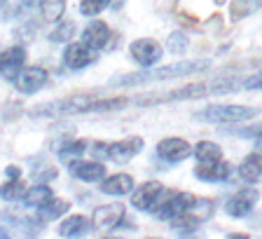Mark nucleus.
Returning <instances> with one entry per match:
<instances>
[{
    "label": "nucleus",
    "instance_id": "f257e3e1",
    "mask_svg": "<svg viewBox=\"0 0 262 239\" xmlns=\"http://www.w3.org/2000/svg\"><path fill=\"white\" fill-rule=\"evenodd\" d=\"M236 82L234 80H213V82H202V85H190V87L176 89L171 94H150V96H138L134 98V104H162V101H180V98H199L206 94H225V92H234Z\"/></svg>",
    "mask_w": 262,
    "mask_h": 239
},
{
    "label": "nucleus",
    "instance_id": "f03ea898",
    "mask_svg": "<svg viewBox=\"0 0 262 239\" xmlns=\"http://www.w3.org/2000/svg\"><path fill=\"white\" fill-rule=\"evenodd\" d=\"M211 68L208 61H183L176 66H166L159 71H150V73H134V75H124L117 77L115 85L120 87H129V85H141V82H152V80H171V77H180V75H190V73H202Z\"/></svg>",
    "mask_w": 262,
    "mask_h": 239
},
{
    "label": "nucleus",
    "instance_id": "7ed1b4c3",
    "mask_svg": "<svg viewBox=\"0 0 262 239\" xmlns=\"http://www.w3.org/2000/svg\"><path fill=\"white\" fill-rule=\"evenodd\" d=\"M260 113L257 108H246V106H211V108L202 110L199 117L211 120V122H244L251 120Z\"/></svg>",
    "mask_w": 262,
    "mask_h": 239
},
{
    "label": "nucleus",
    "instance_id": "20e7f679",
    "mask_svg": "<svg viewBox=\"0 0 262 239\" xmlns=\"http://www.w3.org/2000/svg\"><path fill=\"white\" fill-rule=\"evenodd\" d=\"M162 195H164L162 183L150 181V183H143V188H138L134 200H131V204L136 209H141V211H150V209H155L159 204V197Z\"/></svg>",
    "mask_w": 262,
    "mask_h": 239
},
{
    "label": "nucleus",
    "instance_id": "39448f33",
    "mask_svg": "<svg viewBox=\"0 0 262 239\" xmlns=\"http://www.w3.org/2000/svg\"><path fill=\"white\" fill-rule=\"evenodd\" d=\"M196 178L202 181H208V183H223V181L229 178L232 174V167L223 160H213V162H202L196 167Z\"/></svg>",
    "mask_w": 262,
    "mask_h": 239
},
{
    "label": "nucleus",
    "instance_id": "423d86ee",
    "mask_svg": "<svg viewBox=\"0 0 262 239\" xmlns=\"http://www.w3.org/2000/svg\"><path fill=\"white\" fill-rule=\"evenodd\" d=\"M131 56L141 66H152L162 59V47L155 40H136L131 45Z\"/></svg>",
    "mask_w": 262,
    "mask_h": 239
},
{
    "label": "nucleus",
    "instance_id": "0eeeda50",
    "mask_svg": "<svg viewBox=\"0 0 262 239\" xmlns=\"http://www.w3.org/2000/svg\"><path fill=\"white\" fill-rule=\"evenodd\" d=\"M257 197H260V195H257V190H253V188H246V190L236 192V195L227 202V213H229V216H234V218L246 216V213L255 207Z\"/></svg>",
    "mask_w": 262,
    "mask_h": 239
},
{
    "label": "nucleus",
    "instance_id": "6e6552de",
    "mask_svg": "<svg viewBox=\"0 0 262 239\" xmlns=\"http://www.w3.org/2000/svg\"><path fill=\"white\" fill-rule=\"evenodd\" d=\"M157 152H159V157L166 160V162H180V160L190 157L192 148L183 138H166V141H162L157 146Z\"/></svg>",
    "mask_w": 262,
    "mask_h": 239
},
{
    "label": "nucleus",
    "instance_id": "1a4fd4ad",
    "mask_svg": "<svg viewBox=\"0 0 262 239\" xmlns=\"http://www.w3.org/2000/svg\"><path fill=\"white\" fill-rule=\"evenodd\" d=\"M24 61H26V52H24L21 47H12L7 49L5 54L0 56V75L3 77H16L19 75V71H21Z\"/></svg>",
    "mask_w": 262,
    "mask_h": 239
},
{
    "label": "nucleus",
    "instance_id": "9d476101",
    "mask_svg": "<svg viewBox=\"0 0 262 239\" xmlns=\"http://www.w3.org/2000/svg\"><path fill=\"white\" fill-rule=\"evenodd\" d=\"M124 216V207L122 204H108V207H98L94 211V225L98 230H110L122 221Z\"/></svg>",
    "mask_w": 262,
    "mask_h": 239
},
{
    "label": "nucleus",
    "instance_id": "9b49d317",
    "mask_svg": "<svg viewBox=\"0 0 262 239\" xmlns=\"http://www.w3.org/2000/svg\"><path fill=\"white\" fill-rule=\"evenodd\" d=\"M141 148H143V138H126V141L108 146L105 155H108L110 160H115V162H129L136 152H141Z\"/></svg>",
    "mask_w": 262,
    "mask_h": 239
},
{
    "label": "nucleus",
    "instance_id": "f8f14e48",
    "mask_svg": "<svg viewBox=\"0 0 262 239\" xmlns=\"http://www.w3.org/2000/svg\"><path fill=\"white\" fill-rule=\"evenodd\" d=\"M45 82H47V73L42 68H26L16 75V87L21 89V92H38L42 87Z\"/></svg>",
    "mask_w": 262,
    "mask_h": 239
},
{
    "label": "nucleus",
    "instance_id": "ddd939ff",
    "mask_svg": "<svg viewBox=\"0 0 262 239\" xmlns=\"http://www.w3.org/2000/svg\"><path fill=\"white\" fill-rule=\"evenodd\" d=\"M108 38H110V31H108V26H105V24H101V22L89 24V26L84 28V33H82V40H84V45H87L89 49L105 47Z\"/></svg>",
    "mask_w": 262,
    "mask_h": 239
},
{
    "label": "nucleus",
    "instance_id": "4468645a",
    "mask_svg": "<svg viewBox=\"0 0 262 239\" xmlns=\"http://www.w3.org/2000/svg\"><path fill=\"white\" fill-rule=\"evenodd\" d=\"M92 59L94 54H89L87 45H71L63 54V61L68 68H84L87 64H92Z\"/></svg>",
    "mask_w": 262,
    "mask_h": 239
},
{
    "label": "nucleus",
    "instance_id": "2eb2a0df",
    "mask_svg": "<svg viewBox=\"0 0 262 239\" xmlns=\"http://www.w3.org/2000/svg\"><path fill=\"white\" fill-rule=\"evenodd\" d=\"M239 174L244 181L248 183H255V181H262V155L260 152H253L244 160V164L239 167Z\"/></svg>",
    "mask_w": 262,
    "mask_h": 239
},
{
    "label": "nucleus",
    "instance_id": "dca6fc26",
    "mask_svg": "<svg viewBox=\"0 0 262 239\" xmlns=\"http://www.w3.org/2000/svg\"><path fill=\"white\" fill-rule=\"evenodd\" d=\"M73 174H75L77 178L92 183V181H101V178H103V176H105V167H103V164H96V162H75V164H73Z\"/></svg>",
    "mask_w": 262,
    "mask_h": 239
},
{
    "label": "nucleus",
    "instance_id": "f3484780",
    "mask_svg": "<svg viewBox=\"0 0 262 239\" xmlns=\"http://www.w3.org/2000/svg\"><path fill=\"white\" fill-rule=\"evenodd\" d=\"M101 188H103L105 195H126L134 188V178L126 174H117V176H110Z\"/></svg>",
    "mask_w": 262,
    "mask_h": 239
},
{
    "label": "nucleus",
    "instance_id": "a211bd4d",
    "mask_svg": "<svg viewBox=\"0 0 262 239\" xmlns=\"http://www.w3.org/2000/svg\"><path fill=\"white\" fill-rule=\"evenodd\" d=\"M68 209H71V202H63V200H47V202L42 204V211H40V216H42L45 221H54V218L63 216Z\"/></svg>",
    "mask_w": 262,
    "mask_h": 239
},
{
    "label": "nucleus",
    "instance_id": "6ab92c4d",
    "mask_svg": "<svg viewBox=\"0 0 262 239\" xmlns=\"http://www.w3.org/2000/svg\"><path fill=\"white\" fill-rule=\"evenodd\" d=\"M194 155L199 162H213V160H220L223 150H220V146H215L211 141H202V143H196Z\"/></svg>",
    "mask_w": 262,
    "mask_h": 239
},
{
    "label": "nucleus",
    "instance_id": "aec40b11",
    "mask_svg": "<svg viewBox=\"0 0 262 239\" xmlns=\"http://www.w3.org/2000/svg\"><path fill=\"white\" fill-rule=\"evenodd\" d=\"M87 230H89V223L87 218L82 216H73L61 225V234H66V237H77V234H84Z\"/></svg>",
    "mask_w": 262,
    "mask_h": 239
},
{
    "label": "nucleus",
    "instance_id": "412c9836",
    "mask_svg": "<svg viewBox=\"0 0 262 239\" xmlns=\"http://www.w3.org/2000/svg\"><path fill=\"white\" fill-rule=\"evenodd\" d=\"M47 200H52V190L47 185H35L26 192V204L28 207H42Z\"/></svg>",
    "mask_w": 262,
    "mask_h": 239
},
{
    "label": "nucleus",
    "instance_id": "4be33fe9",
    "mask_svg": "<svg viewBox=\"0 0 262 239\" xmlns=\"http://www.w3.org/2000/svg\"><path fill=\"white\" fill-rule=\"evenodd\" d=\"M257 5H260V0H236L234 5H232V16L241 19V16H246L248 12L257 10Z\"/></svg>",
    "mask_w": 262,
    "mask_h": 239
},
{
    "label": "nucleus",
    "instance_id": "5701e85b",
    "mask_svg": "<svg viewBox=\"0 0 262 239\" xmlns=\"http://www.w3.org/2000/svg\"><path fill=\"white\" fill-rule=\"evenodd\" d=\"M73 31H75V24L66 22V24H61L56 31H52V35H49V38L54 40V43H63V40H68L73 35Z\"/></svg>",
    "mask_w": 262,
    "mask_h": 239
},
{
    "label": "nucleus",
    "instance_id": "b1692460",
    "mask_svg": "<svg viewBox=\"0 0 262 239\" xmlns=\"http://www.w3.org/2000/svg\"><path fill=\"white\" fill-rule=\"evenodd\" d=\"M108 3L110 0H82V12H84L87 16H94V14H98V12L103 10Z\"/></svg>",
    "mask_w": 262,
    "mask_h": 239
},
{
    "label": "nucleus",
    "instance_id": "393cba45",
    "mask_svg": "<svg viewBox=\"0 0 262 239\" xmlns=\"http://www.w3.org/2000/svg\"><path fill=\"white\" fill-rule=\"evenodd\" d=\"M63 12V0H47L45 3V16L47 19H59Z\"/></svg>",
    "mask_w": 262,
    "mask_h": 239
},
{
    "label": "nucleus",
    "instance_id": "a878e982",
    "mask_svg": "<svg viewBox=\"0 0 262 239\" xmlns=\"http://www.w3.org/2000/svg\"><path fill=\"white\" fill-rule=\"evenodd\" d=\"M24 192V185L19 183V181H12V183L3 185V190H0V195L5 197V200H16V197Z\"/></svg>",
    "mask_w": 262,
    "mask_h": 239
},
{
    "label": "nucleus",
    "instance_id": "bb28decb",
    "mask_svg": "<svg viewBox=\"0 0 262 239\" xmlns=\"http://www.w3.org/2000/svg\"><path fill=\"white\" fill-rule=\"evenodd\" d=\"M84 152V143L77 141V143H71L68 148L61 150V160H68V157H75V155H82Z\"/></svg>",
    "mask_w": 262,
    "mask_h": 239
},
{
    "label": "nucleus",
    "instance_id": "cd10ccee",
    "mask_svg": "<svg viewBox=\"0 0 262 239\" xmlns=\"http://www.w3.org/2000/svg\"><path fill=\"white\" fill-rule=\"evenodd\" d=\"M169 47L173 49V52H183V49L187 47V38L183 35V33H173L169 38Z\"/></svg>",
    "mask_w": 262,
    "mask_h": 239
},
{
    "label": "nucleus",
    "instance_id": "c85d7f7f",
    "mask_svg": "<svg viewBox=\"0 0 262 239\" xmlns=\"http://www.w3.org/2000/svg\"><path fill=\"white\" fill-rule=\"evenodd\" d=\"M244 87L246 89H262V73H255V75L246 77V80H244Z\"/></svg>",
    "mask_w": 262,
    "mask_h": 239
},
{
    "label": "nucleus",
    "instance_id": "c756f323",
    "mask_svg": "<svg viewBox=\"0 0 262 239\" xmlns=\"http://www.w3.org/2000/svg\"><path fill=\"white\" fill-rule=\"evenodd\" d=\"M47 0H24V5H28V7H35V5H45Z\"/></svg>",
    "mask_w": 262,
    "mask_h": 239
},
{
    "label": "nucleus",
    "instance_id": "7c9ffc66",
    "mask_svg": "<svg viewBox=\"0 0 262 239\" xmlns=\"http://www.w3.org/2000/svg\"><path fill=\"white\" fill-rule=\"evenodd\" d=\"M5 3H7V0H0V7H3V5H5Z\"/></svg>",
    "mask_w": 262,
    "mask_h": 239
}]
</instances>
